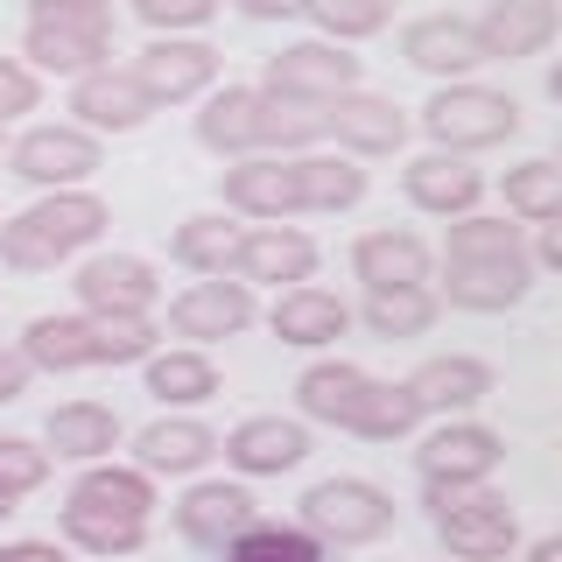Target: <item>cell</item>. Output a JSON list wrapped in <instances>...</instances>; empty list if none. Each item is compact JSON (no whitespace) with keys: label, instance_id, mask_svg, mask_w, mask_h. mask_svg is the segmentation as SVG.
I'll return each mask as SVG.
<instances>
[{"label":"cell","instance_id":"6da1fadb","mask_svg":"<svg viewBox=\"0 0 562 562\" xmlns=\"http://www.w3.org/2000/svg\"><path fill=\"white\" fill-rule=\"evenodd\" d=\"M113 225L105 198L92 190H43L29 211L0 218V268L14 274H49L64 260H78L85 246H99V233Z\"/></svg>","mask_w":562,"mask_h":562},{"label":"cell","instance_id":"7a4b0ae2","mask_svg":"<svg viewBox=\"0 0 562 562\" xmlns=\"http://www.w3.org/2000/svg\"><path fill=\"white\" fill-rule=\"evenodd\" d=\"M155 316H35L22 351L35 373H85V366H148L155 359Z\"/></svg>","mask_w":562,"mask_h":562},{"label":"cell","instance_id":"3957f363","mask_svg":"<svg viewBox=\"0 0 562 562\" xmlns=\"http://www.w3.org/2000/svg\"><path fill=\"white\" fill-rule=\"evenodd\" d=\"M422 514L457 562H506L520 549V520L492 485H422Z\"/></svg>","mask_w":562,"mask_h":562},{"label":"cell","instance_id":"277c9868","mask_svg":"<svg viewBox=\"0 0 562 562\" xmlns=\"http://www.w3.org/2000/svg\"><path fill=\"white\" fill-rule=\"evenodd\" d=\"M295 520H303L324 549H373V541L394 535L401 506H394V492L373 485V479H316L303 499H295Z\"/></svg>","mask_w":562,"mask_h":562},{"label":"cell","instance_id":"5b68a950","mask_svg":"<svg viewBox=\"0 0 562 562\" xmlns=\"http://www.w3.org/2000/svg\"><path fill=\"white\" fill-rule=\"evenodd\" d=\"M422 134L443 155H479V148H499V140L520 134V105L506 92H492V85H479V78H457V85H436L429 92Z\"/></svg>","mask_w":562,"mask_h":562},{"label":"cell","instance_id":"8992f818","mask_svg":"<svg viewBox=\"0 0 562 562\" xmlns=\"http://www.w3.org/2000/svg\"><path fill=\"white\" fill-rule=\"evenodd\" d=\"M105 169V140L78 120H49V127L14 134L8 176H22L29 190H85V176Z\"/></svg>","mask_w":562,"mask_h":562},{"label":"cell","instance_id":"52a82bcc","mask_svg":"<svg viewBox=\"0 0 562 562\" xmlns=\"http://www.w3.org/2000/svg\"><path fill=\"white\" fill-rule=\"evenodd\" d=\"M260 92L303 99V105H330V99L359 92V57H351L345 43H330V35H316V43H289V49L268 57V70H260Z\"/></svg>","mask_w":562,"mask_h":562},{"label":"cell","instance_id":"ba28073f","mask_svg":"<svg viewBox=\"0 0 562 562\" xmlns=\"http://www.w3.org/2000/svg\"><path fill=\"white\" fill-rule=\"evenodd\" d=\"M254 316H260L254 289L233 281V274H204V281H190V289L169 295V330L183 345H204V351L239 338V330H254Z\"/></svg>","mask_w":562,"mask_h":562},{"label":"cell","instance_id":"9c48e42d","mask_svg":"<svg viewBox=\"0 0 562 562\" xmlns=\"http://www.w3.org/2000/svg\"><path fill=\"white\" fill-rule=\"evenodd\" d=\"M499 464H506V436L485 429V422H471V415H450L443 429H429L422 450H415L422 485H492Z\"/></svg>","mask_w":562,"mask_h":562},{"label":"cell","instance_id":"30bf717a","mask_svg":"<svg viewBox=\"0 0 562 562\" xmlns=\"http://www.w3.org/2000/svg\"><path fill=\"white\" fill-rule=\"evenodd\" d=\"M218 204L233 218L254 225H281L303 211V183H295V155H246V162L218 169Z\"/></svg>","mask_w":562,"mask_h":562},{"label":"cell","instance_id":"8fae6325","mask_svg":"<svg viewBox=\"0 0 562 562\" xmlns=\"http://www.w3.org/2000/svg\"><path fill=\"white\" fill-rule=\"evenodd\" d=\"M64 113L105 140V134H134V127H148L162 105H155V92L140 85V70H134V64H105V70H92V78L70 85V105H64Z\"/></svg>","mask_w":562,"mask_h":562},{"label":"cell","instance_id":"7c38bea8","mask_svg":"<svg viewBox=\"0 0 562 562\" xmlns=\"http://www.w3.org/2000/svg\"><path fill=\"white\" fill-rule=\"evenodd\" d=\"M70 289H78V310H92V316H155V303H162V274H155V260H140V254L78 260Z\"/></svg>","mask_w":562,"mask_h":562},{"label":"cell","instance_id":"4fadbf2b","mask_svg":"<svg viewBox=\"0 0 562 562\" xmlns=\"http://www.w3.org/2000/svg\"><path fill=\"white\" fill-rule=\"evenodd\" d=\"M246 527H260V499L246 485H233V479H198L183 499H176V535H183L190 549H204V555H225Z\"/></svg>","mask_w":562,"mask_h":562},{"label":"cell","instance_id":"5bb4252c","mask_svg":"<svg viewBox=\"0 0 562 562\" xmlns=\"http://www.w3.org/2000/svg\"><path fill=\"white\" fill-rule=\"evenodd\" d=\"M233 281H246V289H303V281H316V239L289 218L246 225L233 254Z\"/></svg>","mask_w":562,"mask_h":562},{"label":"cell","instance_id":"9a60e30c","mask_svg":"<svg viewBox=\"0 0 562 562\" xmlns=\"http://www.w3.org/2000/svg\"><path fill=\"white\" fill-rule=\"evenodd\" d=\"M134 70L155 92V105H190V99L218 92V49L198 43V35H155V43L134 57Z\"/></svg>","mask_w":562,"mask_h":562},{"label":"cell","instance_id":"2e32d148","mask_svg":"<svg viewBox=\"0 0 562 562\" xmlns=\"http://www.w3.org/2000/svg\"><path fill=\"white\" fill-rule=\"evenodd\" d=\"M527 289H535V254H514V260H443V268H436V295H443L450 310H471V316L514 310Z\"/></svg>","mask_w":562,"mask_h":562},{"label":"cell","instance_id":"e0dca14e","mask_svg":"<svg viewBox=\"0 0 562 562\" xmlns=\"http://www.w3.org/2000/svg\"><path fill=\"white\" fill-rule=\"evenodd\" d=\"M436 268H443V254L408 225H373L351 239V274L366 289H422V281H436Z\"/></svg>","mask_w":562,"mask_h":562},{"label":"cell","instance_id":"ac0fdd59","mask_svg":"<svg viewBox=\"0 0 562 562\" xmlns=\"http://www.w3.org/2000/svg\"><path fill=\"white\" fill-rule=\"evenodd\" d=\"M310 457V429L295 415H246L225 429V464L239 479H281Z\"/></svg>","mask_w":562,"mask_h":562},{"label":"cell","instance_id":"d6986e66","mask_svg":"<svg viewBox=\"0 0 562 562\" xmlns=\"http://www.w3.org/2000/svg\"><path fill=\"white\" fill-rule=\"evenodd\" d=\"M330 113V140H338L345 155H359V162H373V155H394L401 140H408V105H394L386 92H345V99H330L324 105Z\"/></svg>","mask_w":562,"mask_h":562},{"label":"cell","instance_id":"ffe728a7","mask_svg":"<svg viewBox=\"0 0 562 562\" xmlns=\"http://www.w3.org/2000/svg\"><path fill=\"white\" fill-rule=\"evenodd\" d=\"M401 190H408V204L429 211V218H464V211H479V198H485V169H471V155L429 148L401 169Z\"/></svg>","mask_w":562,"mask_h":562},{"label":"cell","instance_id":"44dd1931","mask_svg":"<svg viewBox=\"0 0 562 562\" xmlns=\"http://www.w3.org/2000/svg\"><path fill=\"white\" fill-rule=\"evenodd\" d=\"M479 43H485V64H520V57H541L562 29V8L555 0H492L479 14Z\"/></svg>","mask_w":562,"mask_h":562},{"label":"cell","instance_id":"7402d4cb","mask_svg":"<svg viewBox=\"0 0 562 562\" xmlns=\"http://www.w3.org/2000/svg\"><path fill=\"white\" fill-rule=\"evenodd\" d=\"M218 450H225V436L198 415H162L134 436V464L148 471V479H190V471H204Z\"/></svg>","mask_w":562,"mask_h":562},{"label":"cell","instance_id":"603a6c76","mask_svg":"<svg viewBox=\"0 0 562 562\" xmlns=\"http://www.w3.org/2000/svg\"><path fill=\"white\" fill-rule=\"evenodd\" d=\"M401 57H408L415 70H429V78H471V70L485 64V43L471 22H457V14H415L408 29H401Z\"/></svg>","mask_w":562,"mask_h":562},{"label":"cell","instance_id":"cb8c5ba5","mask_svg":"<svg viewBox=\"0 0 562 562\" xmlns=\"http://www.w3.org/2000/svg\"><path fill=\"white\" fill-rule=\"evenodd\" d=\"M408 386H415V401L429 415H471L479 401H492V386H499V373H492L485 359H471V351H436V359H422L415 373H408Z\"/></svg>","mask_w":562,"mask_h":562},{"label":"cell","instance_id":"d4e9b609","mask_svg":"<svg viewBox=\"0 0 562 562\" xmlns=\"http://www.w3.org/2000/svg\"><path fill=\"white\" fill-rule=\"evenodd\" d=\"M268 330H274L281 345H295V351H324V345H338L345 330H351V303H345V295H330V289H316V281H303V289H281L274 295Z\"/></svg>","mask_w":562,"mask_h":562},{"label":"cell","instance_id":"484cf974","mask_svg":"<svg viewBox=\"0 0 562 562\" xmlns=\"http://www.w3.org/2000/svg\"><path fill=\"white\" fill-rule=\"evenodd\" d=\"M198 148H211L218 162H246L260 148V85H218L198 113Z\"/></svg>","mask_w":562,"mask_h":562},{"label":"cell","instance_id":"4316f807","mask_svg":"<svg viewBox=\"0 0 562 562\" xmlns=\"http://www.w3.org/2000/svg\"><path fill=\"white\" fill-rule=\"evenodd\" d=\"M366 394H373V373L351 359H316L303 380H295V408H303V422H330V429L351 436V422H359Z\"/></svg>","mask_w":562,"mask_h":562},{"label":"cell","instance_id":"83f0119b","mask_svg":"<svg viewBox=\"0 0 562 562\" xmlns=\"http://www.w3.org/2000/svg\"><path fill=\"white\" fill-rule=\"evenodd\" d=\"M43 443H49V457H64V464H105V457L120 450V415L105 408V401H64V408H49V422H43Z\"/></svg>","mask_w":562,"mask_h":562},{"label":"cell","instance_id":"f1b7e54d","mask_svg":"<svg viewBox=\"0 0 562 562\" xmlns=\"http://www.w3.org/2000/svg\"><path fill=\"white\" fill-rule=\"evenodd\" d=\"M22 64H35L43 78H92V70L113 64V35H85V29H43L29 22L22 29Z\"/></svg>","mask_w":562,"mask_h":562},{"label":"cell","instance_id":"f546056e","mask_svg":"<svg viewBox=\"0 0 562 562\" xmlns=\"http://www.w3.org/2000/svg\"><path fill=\"white\" fill-rule=\"evenodd\" d=\"M140 373H148V394L162 408H204V401H218V366H211L204 345H169Z\"/></svg>","mask_w":562,"mask_h":562},{"label":"cell","instance_id":"4dcf8cb0","mask_svg":"<svg viewBox=\"0 0 562 562\" xmlns=\"http://www.w3.org/2000/svg\"><path fill=\"white\" fill-rule=\"evenodd\" d=\"M239 233L246 225L233 218V211H198V218H183L169 233V260L183 274H233V254H239Z\"/></svg>","mask_w":562,"mask_h":562},{"label":"cell","instance_id":"1f68e13d","mask_svg":"<svg viewBox=\"0 0 562 562\" xmlns=\"http://www.w3.org/2000/svg\"><path fill=\"white\" fill-rule=\"evenodd\" d=\"M436 316H443V295H436V281H422V289H366L359 324L380 345H401V338H429Z\"/></svg>","mask_w":562,"mask_h":562},{"label":"cell","instance_id":"d6a6232c","mask_svg":"<svg viewBox=\"0 0 562 562\" xmlns=\"http://www.w3.org/2000/svg\"><path fill=\"white\" fill-rule=\"evenodd\" d=\"M70 506H99V514L148 520L155 514V479L140 464H85V479L70 485Z\"/></svg>","mask_w":562,"mask_h":562},{"label":"cell","instance_id":"836d02e7","mask_svg":"<svg viewBox=\"0 0 562 562\" xmlns=\"http://www.w3.org/2000/svg\"><path fill=\"white\" fill-rule=\"evenodd\" d=\"M295 183H303V211H351L366 198V169H359V155H324V148H310V155H295Z\"/></svg>","mask_w":562,"mask_h":562},{"label":"cell","instance_id":"e575fe53","mask_svg":"<svg viewBox=\"0 0 562 562\" xmlns=\"http://www.w3.org/2000/svg\"><path fill=\"white\" fill-rule=\"evenodd\" d=\"M324 140H330V113H324V105L260 92V148H268V155H310V148H324Z\"/></svg>","mask_w":562,"mask_h":562},{"label":"cell","instance_id":"d590c367","mask_svg":"<svg viewBox=\"0 0 562 562\" xmlns=\"http://www.w3.org/2000/svg\"><path fill=\"white\" fill-rule=\"evenodd\" d=\"M514 254H535L520 218L464 211V218H450V233H443V260H514Z\"/></svg>","mask_w":562,"mask_h":562},{"label":"cell","instance_id":"8d00e7d4","mask_svg":"<svg viewBox=\"0 0 562 562\" xmlns=\"http://www.w3.org/2000/svg\"><path fill=\"white\" fill-rule=\"evenodd\" d=\"M64 541L70 549H85V555H134L140 541H148V520H127V514H99V506H70L64 499Z\"/></svg>","mask_w":562,"mask_h":562},{"label":"cell","instance_id":"74e56055","mask_svg":"<svg viewBox=\"0 0 562 562\" xmlns=\"http://www.w3.org/2000/svg\"><path fill=\"white\" fill-rule=\"evenodd\" d=\"M499 198H506V218L520 225L562 218V162H514L499 176Z\"/></svg>","mask_w":562,"mask_h":562},{"label":"cell","instance_id":"f35d334b","mask_svg":"<svg viewBox=\"0 0 562 562\" xmlns=\"http://www.w3.org/2000/svg\"><path fill=\"white\" fill-rule=\"evenodd\" d=\"M422 401H415V386L408 380H373V394H366V408L359 422H351V436H366V443H401V436H415L422 429Z\"/></svg>","mask_w":562,"mask_h":562},{"label":"cell","instance_id":"ab89813d","mask_svg":"<svg viewBox=\"0 0 562 562\" xmlns=\"http://www.w3.org/2000/svg\"><path fill=\"white\" fill-rule=\"evenodd\" d=\"M225 562H324V541L310 527H281V520H260L225 549Z\"/></svg>","mask_w":562,"mask_h":562},{"label":"cell","instance_id":"60d3db41","mask_svg":"<svg viewBox=\"0 0 562 562\" xmlns=\"http://www.w3.org/2000/svg\"><path fill=\"white\" fill-rule=\"evenodd\" d=\"M310 22L330 35V43H366L394 22V0H310Z\"/></svg>","mask_w":562,"mask_h":562},{"label":"cell","instance_id":"b9f144b4","mask_svg":"<svg viewBox=\"0 0 562 562\" xmlns=\"http://www.w3.org/2000/svg\"><path fill=\"white\" fill-rule=\"evenodd\" d=\"M49 443H29V436H0V492H14V499H29V492L49 485Z\"/></svg>","mask_w":562,"mask_h":562},{"label":"cell","instance_id":"7bdbcfd3","mask_svg":"<svg viewBox=\"0 0 562 562\" xmlns=\"http://www.w3.org/2000/svg\"><path fill=\"white\" fill-rule=\"evenodd\" d=\"M29 22H43V29H85V35H113V0H29Z\"/></svg>","mask_w":562,"mask_h":562},{"label":"cell","instance_id":"ee69618b","mask_svg":"<svg viewBox=\"0 0 562 562\" xmlns=\"http://www.w3.org/2000/svg\"><path fill=\"white\" fill-rule=\"evenodd\" d=\"M218 8H225V0H134V14H140L155 35L204 29V22H218Z\"/></svg>","mask_w":562,"mask_h":562},{"label":"cell","instance_id":"f6af8a7d","mask_svg":"<svg viewBox=\"0 0 562 562\" xmlns=\"http://www.w3.org/2000/svg\"><path fill=\"white\" fill-rule=\"evenodd\" d=\"M35 105H43V70L22 57H0V127H14Z\"/></svg>","mask_w":562,"mask_h":562},{"label":"cell","instance_id":"bcb514c9","mask_svg":"<svg viewBox=\"0 0 562 562\" xmlns=\"http://www.w3.org/2000/svg\"><path fill=\"white\" fill-rule=\"evenodd\" d=\"M29 380H35L29 351H22V345H0V408H8V401H22V394H29Z\"/></svg>","mask_w":562,"mask_h":562},{"label":"cell","instance_id":"7dc6e473","mask_svg":"<svg viewBox=\"0 0 562 562\" xmlns=\"http://www.w3.org/2000/svg\"><path fill=\"white\" fill-rule=\"evenodd\" d=\"M246 22H295V14H310V0H233Z\"/></svg>","mask_w":562,"mask_h":562},{"label":"cell","instance_id":"c3c4849f","mask_svg":"<svg viewBox=\"0 0 562 562\" xmlns=\"http://www.w3.org/2000/svg\"><path fill=\"white\" fill-rule=\"evenodd\" d=\"M0 562H70L64 541H0Z\"/></svg>","mask_w":562,"mask_h":562},{"label":"cell","instance_id":"681fc988","mask_svg":"<svg viewBox=\"0 0 562 562\" xmlns=\"http://www.w3.org/2000/svg\"><path fill=\"white\" fill-rule=\"evenodd\" d=\"M535 268H555V274H562V218H549V225L535 233Z\"/></svg>","mask_w":562,"mask_h":562},{"label":"cell","instance_id":"f907efd6","mask_svg":"<svg viewBox=\"0 0 562 562\" xmlns=\"http://www.w3.org/2000/svg\"><path fill=\"white\" fill-rule=\"evenodd\" d=\"M527 562H562V535H541L535 549H527Z\"/></svg>","mask_w":562,"mask_h":562},{"label":"cell","instance_id":"816d5d0a","mask_svg":"<svg viewBox=\"0 0 562 562\" xmlns=\"http://www.w3.org/2000/svg\"><path fill=\"white\" fill-rule=\"evenodd\" d=\"M549 99H555V105H562V64H555V70H549Z\"/></svg>","mask_w":562,"mask_h":562},{"label":"cell","instance_id":"f5cc1de1","mask_svg":"<svg viewBox=\"0 0 562 562\" xmlns=\"http://www.w3.org/2000/svg\"><path fill=\"white\" fill-rule=\"evenodd\" d=\"M14 514V492H0V520H8Z\"/></svg>","mask_w":562,"mask_h":562},{"label":"cell","instance_id":"db71d44e","mask_svg":"<svg viewBox=\"0 0 562 562\" xmlns=\"http://www.w3.org/2000/svg\"><path fill=\"white\" fill-rule=\"evenodd\" d=\"M8 148H14V140H8V127H0V155H8Z\"/></svg>","mask_w":562,"mask_h":562},{"label":"cell","instance_id":"11a10c76","mask_svg":"<svg viewBox=\"0 0 562 562\" xmlns=\"http://www.w3.org/2000/svg\"><path fill=\"white\" fill-rule=\"evenodd\" d=\"M555 162H562V134H555Z\"/></svg>","mask_w":562,"mask_h":562},{"label":"cell","instance_id":"9f6ffc18","mask_svg":"<svg viewBox=\"0 0 562 562\" xmlns=\"http://www.w3.org/2000/svg\"><path fill=\"white\" fill-rule=\"evenodd\" d=\"M443 562H457V555H443Z\"/></svg>","mask_w":562,"mask_h":562}]
</instances>
